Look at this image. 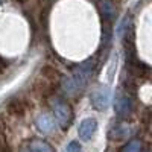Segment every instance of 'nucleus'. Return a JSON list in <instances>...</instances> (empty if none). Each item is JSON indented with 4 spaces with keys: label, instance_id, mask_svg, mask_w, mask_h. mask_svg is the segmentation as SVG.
Segmentation results:
<instances>
[{
    "label": "nucleus",
    "instance_id": "7",
    "mask_svg": "<svg viewBox=\"0 0 152 152\" xmlns=\"http://www.w3.org/2000/svg\"><path fill=\"white\" fill-rule=\"evenodd\" d=\"M143 123L148 126V128H152V111L151 110H146L145 113H143Z\"/></svg>",
    "mask_w": 152,
    "mask_h": 152
},
{
    "label": "nucleus",
    "instance_id": "3",
    "mask_svg": "<svg viewBox=\"0 0 152 152\" xmlns=\"http://www.w3.org/2000/svg\"><path fill=\"white\" fill-rule=\"evenodd\" d=\"M97 128V123L94 119H87L81 123V128H79V135L82 137V140H90L93 137L94 131Z\"/></svg>",
    "mask_w": 152,
    "mask_h": 152
},
{
    "label": "nucleus",
    "instance_id": "2",
    "mask_svg": "<svg viewBox=\"0 0 152 152\" xmlns=\"http://www.w3.org/2000/svg\"><path fill=\"white\" fill-rule=\"evenodd\" d=\"M5 108H6V113L12 117H21V116H24V111H26L24 110V104L18 97L9 99L6 102V105H5Z\"/></svg>",
    "mask_w": 152,
    "mask_h": 152
},
{
    "label": "nucleus",
    "instance_id": "9",
    "mask_svg": "<svg viewBox=\"0 0 152 152\" xmlns=\"http://www.w3.org/2000/svg\"><path fill=\"white\" fill-rule=\"evenodd\" d=\"M5 67H6V61H3V58L0 56V72H3Z\"/></svg>",
    "mask_w": 152,
    "mask_h": 152
},
{
    "label": "nucleus",
    "instance_id": "5",
    "mask_svg": "<svg viewBox=\"0 0 152 152\" xmlns=\"http://www.w3.org/2000/svg\"><path fill=\"white\" fill-rule=\"evenodd\" d=\"M29 149H31V152H53V149L50 148L47 143L38 142V140H35L34 143H31Z\"/></svg>",
    "mask_w": 152,
    "mask_h": 152
},
{
    "label": "nucleus",
    "instance_id": "4",
    "mask_svg": "<svg viewBox=\"0 0 152 152\" xmlns=\"http://www.w3.org/2000/svg\"><path fill=\"white\" fill-rule=\"evenodd\" d=\"M41 76H43L44 79H47L49 82H52L53 85H56L58 81L61 79V75H59L55 69H52V67H44V69L41 70Z\"/></svg>",
    "mask_w": 152,
    "mask_h": 152
},
{
    "label": "nucleus",
    "instance_id": "1",
    "mask_svg": "<svg viewBox=\"0 0 152 152\" xmlns=\"http://www.w3.org/2000/svg\"><path fill=\"white\" fill-rule=\"evenodd\" d=\"M53 110H55V114H56L61 126L62 128H67V126L72 123V119H73V113H72L70 107L67 104H64L62 100H55Z\"/></svg>",
    "mask_w": 152,
    "mask_h": 152
},
{
    "label": "nucleus",
    "instance_id": "6",
    "mask_svg": "<svg viewBox=\"0 0 152 152\" xmlns=\"http://www.w3.org/2000/svg\"><path fill=\"white\" fill-rule=\"evenodd\" d=\"M38 126H40L44 132H47V131L52 129V120L49 122L47 116H40V119H38Z\"/></svg>",
    "mask_w": 152,
    "mask_h": 152
},
{
    "label": "nucleus",
    "instance_id": "8",
    "mask_svg": "<svg viewBox=\"0 0 152 152\" xmlns=\"http://www.w3.org/2000/svg\"><path fill=\"white\" fill-rule=\"evenodd\" d=\"M0 152H9V148H8V143H6V138L5 135L0 132Z\"/></svg>",
    "mask_w": 152,
    "mask_h": 152
}]
</instances>
